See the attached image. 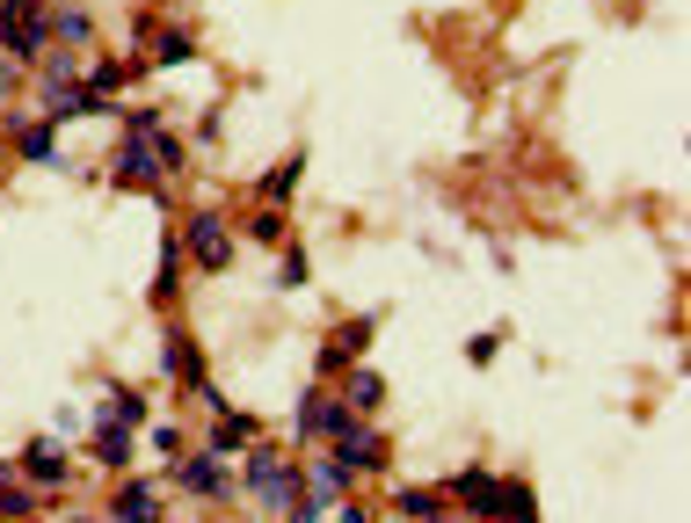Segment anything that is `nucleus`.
<instances>
[{
  "label": "nucleus",
  "instance_id": "5701e85b",
  "mask_svg": "<svg viewBox=\"0 0 691 523\" xmlns=\"http://www.w3.org/2000/svg\"><path fill=\"white\" fill-rule=\"evenodd\" d=\"M175 59H197V44L183 37V29H167V44H161V66H175Z\"/></svg>",
  "mask_w": 691,
  "mask_h": 523
},
{
  "label": "nucleus",
  "instance_id": "1a4fd4ad",
  "mask_svg": "<svg viewBox=\"0 0 691 523\" xmlns=\"http://www.w3.org/2000/svg\"><path fill=\"white\" fill-rule=\"evenodd\" d=\"M131 451H139V444H131V422H117V414L102 407V422H96V458H102V465H131Z\"/></svg>",
  "mask_w": 691,
  "mask_h": 523
},
{
  "label": "nucleus",
  "instance_id": "7ed1b4c3",
  "mask_svg": "<svg viewBox=\"0 0 691 523\" xmlns=\"http://www.w3.org/2000/svg\"><path fill=\"white\" fill-rule=\"evenodd\" d=\"M335 465H342V473H379V465H386V436L350 414V422L335 429Z\"/></svg>",
  "mask_w": 691,
  "mask_h": 523
},
{
  "label": "nucleus",
  "instance_id": "9d476101",
  "mask_svg": "<svg viewBox=\"0 0 691 523\" xmlns=\"http://www.w3.org/2000/svg\"><path fill=\"white\" fill-rule=\"evenodd\" d=\"M23 473L37 480V487H66V451H59L51 436H37V444L23 451Z\"/></svg>",
  "mask_w": 691,
  "mask_h": 523
},
{
  "label": "nucleus",
  "instance_id": "ddd939ff",
  "mask_svg": "<svg viewBox=\"0 0 691 523\" xmlns=\"http://www.w3.org/2000/svg\"><path fill=\"white\" fill-rule=\"evenodd\" d=\"M342 422H350V407H328L321 393H306V400H299V436H335Z\"/></svg>",
  "mask_w": 691,
  "mask_h": 523
},
{
  "label": "nucleus",
  "instance_id": "4be33fe9",
  "mask_svg": "<svg viewBox=\"0 0 691 523\" xmlns=\"http://www.w3.org/2000/svg\"><path fill=\"white\" fill-rule=\"evenodd\" d=\"M306 277H313L306 247H291V255H285V269H277V284H285V291H299V284H306Z\"/></svg>",
  "mask_w": 691,
  "mask_h": 523
},
{
  "label": "nucleus",
  "instance_id": "b1692460",
  "mask_svg": "<svg viewBox=\"0 0 691 523\" xmlns=\"http://www.w3.org/2000/svg\"><path fill=\"white\" fill-rule=\"evenodd\" d=\"M153 451H161V458H183V429H153Z\"/></svg>",
  "mask_w": 691,
  "mask_h": 523
},
{
  "label": "nucleus",
  "instance_id": "aec40b11",
  "mask_svg": "<svg viewBox=\"0 0 691 523\" xmlns=\"http://www.w3.org/2000/svg\"><path fill=\"white\" fill-rule=\"evenodd\" d=\"M51 37L80 44V37H88V8H59V15H51Z\"/></svg>",
  "mask_w": 691,
  "mask_h": 523
},
{
  "label": "nucleus",
  "instance_id": "a211bd4d",
  "mask_svg": "<svg viewBox=\"0 0 691 523\" xmlns=\"http://www.w3.org/2000/svg\"><path fill=\"white\" fill-rule=\"evenodd\" d=\"M175 269H183V247H175V240H161V277H153V298H175Z\"/></svg>",
  "mask_w": 691,
  "mask_h": 523
},
{
  "label": "nucleus",
  "instance_id": "423d86ee",
  "mask_svg": "<svg viewBox=\"0 0 691 523\" xmlns=\"http://www.w3.org/2000/svg\"><path fill=\"white\" fill-rule=\"evenodd\" d=\"M175 480H183L190 495H226V465H218V451H183V458H175Z\"/></svg>",
  "mask_w": 691,
  "mask_h": 523
},
{
  "label": "nucleus",
  "instance_id": "f3484780",
  "mask_svg": "<svg viewBox=\"0 0 691 523\" xmlns=\"http://www.w3.org/2000/svg\"><path fill=\"white\" fill-rule=\"evenodd\" d=\"M393 509H401V516H444V495H437V487H401Z\"/></svg>",
  "mask_w": 691,
  "mask_h": 523
},
{
  "label": "nucleus",
  "instance_id": "2eb2a0df",
  "mask_svg": "<svg viewBox=\"0 0 691 523\" xmlns=\"http://www.w3.org/2000/svg\"><path fill=\"white\" fill-rule=\"evenodd\" d=\"M299 175H306V153H285V161L263 175V196H269V204H285V196L299 190Z\"/></svg>",
  "mask_w": 691,
  "mask_h": 523
},
{
  "label": "nucleus",
  "instance_id": "6ab92c4d",
  "mask_svg": "<svg viewBox=\"0 0 691 523\" xmlns=\"http://www.w3.org/2000/svg\"><path fill=\"white\" fill-rule=\"evenodd\" d=\"M248 240L277 247V240H285V212H277V204H269V212H255V218H248Z\"/></svg>",
  "mask_w": 691,
  "mask_h": 523
},
{
  "label": "nucleus",
  "instance_id": "9b49d317",
  "mask_svg": "<svg viewBox=\"0 0 691 523\" xmlns=\"http://www.w3.org/2000/svg\"><path fill=\"white\" fill-rule=\"evenodd\" d=\"M167 371H175V379L190 385V393L204 385V357H197V342H190L183 328H167Z\"/></svg>",
  "mask_w": 691,
  "mask_h": 523
},
{
  "label": "nucleus",
  "instance_id": "20e7f679",
  "mask_svg": "<svg viewBox=\"0 0 691 523\" xmlns=\"http://www.w3.org/2000/svg\"><path fill=\"white\" fill-rule=\"evenodd\" d=\"M183 247L197 255V269H226V262H234V233H226L218 212H197L190 226H183Z\"/></svg>",
  "mask_w": 691,
  "mask_h": 523
},
{
  "label": "nucleus",
  "instance_id": "f8f14e48",
  "mask_svg": "<svg viewBox=\"0 0 691 523\" xmlns=\"http://www.w3.org/2000/svg\"><path fill=\"white\" fill-rule=\"evenodd\" d=\"M342 400H350V414H372V407L386 400V379L372 371V363H357V371L342 379Z\"/></svg>",
  "mask_w": 691,
  "mask_h": 523
},
{
  "label": "nucleus",
  "instance_id": "dca6fc26",
  "mask_svg": "<svg viewBox=\"0 0 691 523\" xmlns=\"http://www.w3.org/2000/svg\"><path fill=\"white\" fill-rule=\"evenodd\" d=\"M15 145H23V161H59V139H51V117L45 124H23V131H15Z\"/></svg>",
  "mask_w": 691,
  "mask_h": 523
},
{
  "label": "nucleus",
  "instance_id": "6e6552de",
  "mask_svg": "<svg viewBox=\"0 0 691 523\" xmlns=\"http://www.w3.org/2000/svg\"><path fill=\"white\" fill-rule=\"evenodd\" d=\"M248 444H255V414H226V407H218V429L204 436V451H218V458H240Z\"/></svg>",
  "mask_w": 691,
  "mask_h": 523
},
{
  "label": "nucleus",
  "instance_id": "0eeeda50",
  "mask_svg": "<svg viewBox=\"0 0 691 523\" xmlns=\"http://www.w3.org/2000/svg\"><path fill=\"white\" fill-rule=\"evenodd\" d=\"M372 328H379L372 312H364V320H342V334L321 349V371H350V357H364V349H372Z\"/></svg>",
  "mask_w": 691,
  "mask_h": 523
},
{
  "label": "nucleus",
  "instance_id": "4468645a",
  "mask_svg": "<svg viewBox=\"0 0 691 523\" xmlns=\"http://www.w3.org/2000/svg\"><path fill=\"white\" fill-rule=\"evenodd\" d=\"M110 516H161V495L146 480H124L117 495H110Z\"/></svg>",
  "mask_w": 691,
  "mask_h": 523
},
{
  "label": "nucleus",
  "instance_id": "412c9836",
  "mask_svg": "<svg viewBox=\"0 0 691 523\" xmlns=\"http://www.w3.org/2000/svg\"><path fill=\"white\" fill-rule=\"evenodd\" d=\"M110 414L139 429V422H146V393H124V385H117V393H110Z\"/></svg>",
  "mask_w": 691,
  "mask_h": 523
},
{
  "label": "nucleus",
  "instance_id": "f03ea898",
  "mask_svg": "<svg viewBox=\"0 0 691 523\" xmlns=\"http://www.w3.org/2000/svg\"><path fill=\"white\" fill-rule=\"evenodd\" d=\"M248 487L263 495V509H277V516H299V473H291L277 451H248Z\"/></svg>",
  "mask_w": 691,
  "mask_h": 523
},
{
  "label": "nucleus",
  "instance_id": "39448f33",
  "mask_svg": "<svg viewBox=\"0 0 691 523\" xmlns=\"http://www.w3.org/2000/svg\"><path fill=\"white\" fill-rule=\"evenodd\" d=\"M110 175H117L124 190H161V161H153V139H146V131H131V139L117 145V167H110Z\"/></svg>",
  "mask_w": 691,
  "mask_h": 523
},
{
  "label": "nucleus",
  "instance_id": "f257e3e1",
  "mask_svg": "<svg viewBox=\"0 0 691 523\" xmlns=\"http://www.w3.org/2000/svg\"><path fill=\"white\" fill-rule=\"evenodd\" d=\"M474 516H539V495H531L525 480H495V473H458L452 487Z\"/></svg>",
  "mask_w": 691,
  "mask_h": 523
}]
</instances>
